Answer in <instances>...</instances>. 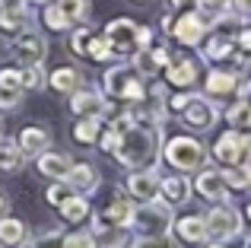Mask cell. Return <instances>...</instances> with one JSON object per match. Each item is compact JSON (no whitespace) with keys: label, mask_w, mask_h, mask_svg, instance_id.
<instances>
[{"label":"cell","mask_w":251,"mask_h":248,"mask_svg":"<svg viewBox=\"0 0 251 248\" xmlns=\"http://www.w3.org/2000/svg\"><path fill=\"white\" fill-rule=\"evenodd\" d=\"M115 130V147L111 156L121 162L124 169L137 172V169L156 166L162 149V121L147 112V105H130L121 118L108 124Z\"/></svg>","instance_id":"obj_1"},{"label":"cell","mask_w":251,"mask_h":248,"mask_svg":"<svg viewBox=\"0 0 251 248\" xmlns=\"http://www.w3.org/2000/svg\"><path fill=\"white\" fill-rule=\"evenodd\" d=\"M172 207L166 200H147L140 207H130V220L127 229L134 232L137 239H166L172 232Z\"/></svg>","instance_id":"obj_2"},{"label":"cell","mask_w":251,"mask_h":248,"mask_svg":"<svg viewBox=\"0 0 251 248\" xmlns=\"http://www.w3.org/2000/svg\"><path fill=\"white\" fill-rule=\"evenodd\" d=\"M162 159L169 162L175 172H197V169L207 166V147H203L201 140H194V137L188 134H175L169 137L166 143H162Z\"/></svg>","instance_id":"obj_3"},{"label":"cell","mask_w":251,"mask_h":248,"mask_svg":"<svg viewBox=\"0 0 251 248\" xmlns=\"http://www.w3.org/2000/svg\"><path fill=\"white\" fill-rule=\"evenodd\" d=\"M203 229H207V239H216V242H232L235 236H242V229H245V223H242V213L239 207H232L226 200V204H216L213 210L203 217Z\"/></svg>","instance_id":"obj_4"},{"label":"cell","mask_w":251,"mask_h":248,"mask_svg":"<svg viewBox=\"0 0 251 248\" xmlns=\"http://www.w3.org/2000/svg\"><path fill=\"white\" fill-rule=\"evenodd\" d=\"M102 83H105V96H108V99H121V102H130V105H143V99H147L143 80H137V76L124 67H111Z\"/></svg>","instance_id":"obj_5"},{"label":"cell","mask_w":251,"mask_h":248,"mask_svg":"<svg viewBox=\"0 0 251 248\" xmlns=\"http://www.w3.org/2000/svg\"><path fill=\"white\" fill-rule=\"evenodd\" d=\"M181 121L188 124L191 130H197V134H207V130H213L216 121H220V108H216L213 99L191 93V99L184 102V108H181Z\"/></svg>","instance_id":"obj_6"},{"label":"cell","mask_w":251,"mask_h":248,"mask_svg":"<svg viewBox=\"0 0 251 248\" xmlns=\"http://www.w3.org/2000/svg\"><path fill=\"white\" fill-rule=\"evenodd\" d=\"M102 35L111 48V57H134L137 54V23L134 19H127V16L111 19Z\"/></svg>","instance_id":"obj_7"},{"label":"cell","mask_w":251,"mask_h":248,"mask_svg":"<svg viewBox=\"0 0 251 248\" xmlns=\"http://www.w3.org/2000/svg\"><path fill=\"white\" fill-rule=\"evenodd\" d=\"M248 153H251V137L239 134V130L220 134L213 143V156L223 166H248Z\"/></svg>","instance_id":"obj_8"},{"label":"cell","mask_w":251,"mask_h":248,"mask_svg":"<svg viewBox=\"0 0 251 248\" xmlns=\"http://www.w3.org/2000/svg\"><path fill=\"white\" fill-rule=\"evenodd\" d=\"M207 32H210V23L201 16V13L197 10H184L181 16L175 19V25L169 29V35H175V42L194 48V45H201L203 38H207Z\"/></svg>","instance_id":"obj_9"},{"label":"cell","mask_w":251,"mask_h":248,"mask_svg":"<svg viewBox=\"0 0 251 248\" xmlns=\"http://www.w3.org/2000/svg\"><path fill=\"white\" fill-rule=\"evenodd\" d=\"M130 207L124 198L111 200L108 210H99L92 217V236H105V232H115V229H127V220H130Z\"/></svg>","instance_id":"obj_10"},{"label":"cell","mask_w":251,"mask_h":248,"mask_svg":"<svg viewBox=\"0 0 251 248\" xmlns=\"http://www.w3.org/2000/svg\"><path fill=\"white\" fill-rule=\"evenodd\" d=\"M70 51H76L80 57H89V61H111V48H108V42H105V35H99V32H92V29L74 32Z\"/></svg>","instance_id":"obj_11"},{"label":"cell","mask_w":251,"mask_h":248,"mask_svg":"<svg viewBox=\"0 0 251 248\" xmlns=\"http://www.w3.org/2000/svg\"><path fill=\"white\" fill-rule=\"evenodd\" d=\"M13 51L19 54L23 64H42L45 54H48V42H45L42 32H32V29H23L13 35Z\"/></svg>","instance_id":"obj_12"},{"label":"cell","mask_w":251,"mask_h":248,"mask_svg":"<svg viewBox=\"0 0 251 248\" xmlns=\"http://www.w3.org/2000/svg\"><path fill=\"white\" fill-rule=\"evenodd\" d=\"M127 194L137 200V204H147V200H156V198H159V172H156V166L130 172Z\"/></svg>","instance_id":"obj_13"},{"label":"cell","mask_w":251,"mask_h":248,"mask_svg":"<svg viewBox=\"0 0 251 248\" xmlns=\"http://www.w3.org/2000/svg\"><path fill=\"white\" fill-rule=\"evenodd\" d=\"M191 191H197L201 198L213 200V204H220V200H226V181H223V172L220 169H197V178L191 181Z\"/></svg>","instance_id":"obj_14"},{"label":"cell","mask_w":251,"mask_h":248,"mask_svg":"<svg viewBox=\"0 0 251 248\" xmlns=\"http://www.w3.org/2000/svg\"><path fill=\"white\" fill-rule=\"evenodd\" d=\"M162 70H166V80L175 89H191L197 83V61L194 57H184V54L169 57V64Z\"/></svg>","instance_id":"obj_15"},{"label":"cell","mask_w":251,"mask_h":248,"mask_svg":"<svg viewBox=\"0 0 251 248\" xmlns=\"http://www.w3.org/2000/svg\"><path fill=\"white\" fill-rule=\"evenodd\" d=\"M70 112L74 115H108L111 105L105 102V96L99 89H76L70 93Z\"/></svg>","instance_id":"obj_16"},{"label":"cell","mask_w":251,"mask_h":248,"mask_svg":"<svg viewBox=\"0 0 251 248\" xmlns=\"http://www.w3.org/2000/svg\"><path fill=\"white\" fill-rule=\"evenodd\" d=\"M191 181L184 175H159V200H166L169 207H184L191 200Z\"/></svg>","instance_id":"obj_17"},{"label":"cell","mask_w":251,"mask_h":248,"mask_svg":"<svg viewBox=\"0 0 251 248\" xmlns=\"http://www.w3.org/2000/svg\"><path fill=\"white\" fill-rule=\"evenodd\" d=\"M29 25H32V10L25 6V0L0 6V29L3 32H23V29H29Z\"/></svg>","instance_id":"obj_18"},{"label":"cell","mask_w":251,"mask_h":248,"mask_svg":"<svg viewBox=\"0 0 251 248\" xmlns=\"http://www.w3.org/2000/svg\"><path fill=\"white\" fill-rule=\"evenodd\" d=\"M235 83H239V76L232 70H210L203 93H207V99H229V96H235Z\"/></svg>","instance_id":"obj_19"},{"label":"cell","mask_w":251,"mask_h":248,"mask_svg":"<svg viewBox=\"0 0 251 248\" xmlns=\"http://www.w3.org/2000/svg\"><path fill=\"white\" fill-rule=\"evenodd\" d=\"M16 147H19L23 156H38V153H45V149L51 147V134L45 127H23Z\"/></svg>","instance_id":"obj_20"},{"label":"cell","mask_w":251,"mask_h":248,"mask_svg":"<svg viewBox=\"0 0 251 248\" xmlns=\"http://www.w3.org/2000/svg\"><path fill=\"white\" fill-rule=\"evenodd\" d=\"M35 166H38V172H42L45 178H54V181H64V178H67V172H70V159L64 153H51V149L38 153Z\"/></svg>","instance_id":"obj_21"},{"label":"cell","mask_w":251,"mask_h":248,"mask_svg":"<svg viewBox=\"0 0 251 248\" xmlns=\"http://www.w3.org/2000/svg\"><path fill=\"white\" fill-rule=\"evenodd\" d=\"M172 232H175L181 242H188V245H201V242H207L203 217H181V220H172Z\"/></svg>","instance_id":"obj_22"},{"label":"cell","mask_w":251,"mask_h":248,"mask_svg":"<svg viewBox=\"0 0 251 248\" xmlns=\"http://www.w3.org/2000/svg\"><path fill=\"white\" fill-rule=\"evenodd\" d=\"M64 181H67L76 194H92L99 188V172L89 166V162H80V166H70V172H67Z\"/></svg>","instance_id":"obj_23"},{"label":"cell","mask_w":251,"mask_h":248,"mask_svg":"<svg viewBox=\"0 0 251 248\" xmlns=\"http://www.w3.org/2000/svg\"><path fill=\"white\" fill-rule=\"evenodd\" d=\"M45 83H51V89H57V93H76L83 86V74L76 67H57L51 70V76Z\"/></svg>","instance_id":"obj_24"},{"label":"cell","mask_w":251,"mask_h":248,"mask_svg":"<svg viewBox=\"0 0 251 248\" xmlns=\"http://www.w3.org/2000/svg\"><path fill=\"white\" fill-rule=\"evenodd\" d=\"M29 239V229H25L23 220H13V217H0V245H23Z\"/></svg>","instance_id":"obj_25"},{"label":"cell","mask_w":251,"mask_h":248,"mask_svg":"<svg viewBox=\"0 0 251 248\" xmlns=\"http://www.w3.org/2000/svg\"><path fill=\"white\" fill-rule=\"evenodd\" d=\"M99 130H102V115H83V121L74 127V137L83 147H92L99 140Z\"/></svg>","instance_id":"obj_26"},{"label":"cell","mask_w":251,"mask_h":248,"mask_svg":"<svg viewBox=\"0 0 251 248\" xmlns=\"http://www.w3.org/2000/svg\"><path fill=\"white\" fill-rule=\"evenodd\" d=\"M57 210H61V217L67 220V223H83V220L89 217V200H86V194H74V198H67Z\"/></svg>","instance_id":"obj_27"},{"label":"cell","mask_w":251,"mask_h":248,"mask_svg":"<svg viewBox=\"0 0 251 248\" xmlns=\"http://www.w3.org/2000/svg\"><path fill=\"white\" fill-rule=\"evenodd\" d=\"M54 6L64 13V19L70 23V29H74V23L89 19V0H54Z\"/></svg>","instance_id":"obj_28"},{"label":"cell","mask_w":251,"mask_h":248,"mask_svg":"<svg viewBox=\"0 0 251 248\" xmlns=\"http://www.w3.org/2000/svg\"><path fill=\"white\" fill-rule=\"evenodd\" d=\"M226 121L232 124V130L245 134V130L251 127V105H248V99H239V102H235V105L226 112Z\"/></svg>","instance_id":"obj_29"},{"label":"cell","mask_w":251,"mask_h":248,"mask_svg":"<svg viewBox=\"0 0 251 248\" xmlns=\"http://www.w3.org/2000/svg\"><path fill=\"white\" fill-rule=\"evenodd\" d=\"M223 181H226V188H232V191H245L251 185V169L248 166H226L223 169Z\"/></svg>","instance_id":"obj_30"},{"label":"cell","mask_w":251,"mask_h":248,"mask_svg":"<svg viewBox=\"0 0 251 248\" xmlns=\"http://www.w3.org/2000/svg\"><path fill=\"white\" fill-rule=\"evenodd\" d=\"M19 76H23V93L25 89L45 86V80H48V74H45L42 64H23V67H19Z\"/></svg>","instance_id":"obj_31"},{"label":"cell","mask_w":251,"mask_h":248,"mask_svg":"<svg viewBox=\"0 0 251 248\" xmlns=\"http://www.w3.org/2000/svg\"><path fill=\"white\" fill-rule=\"evenodd\" d=\"M203 54L210 57V61H223V57H232V42H229L226 35H213L207 42V48H203Z\"/></svg>","instance_id":"obj_32"},{"label":"cell","mask_w":251,"mask_h":248,"mask_svg":"<svg viewBox=\"0 0 251 248\" xmlns=\"http://www.w3.org/2000/svg\"><path fill=\"white\" fill-rule=\"evenodd\" d=\"M42 23L48 25V32H67V29H70V23L64 19V13L57 10L54 3H45V10H42Z\"/></svg>","instance_id":"obj_33"},{"label":"cell","mask_w":251,"mask_h":248,"mask_svg":"<svg viewBox=\"0 0 251 248\" xmlns=\"http://www.w3.org/2000/svg\"><path fill=\"white\" fill-rule=\"evenodd\" d=\"M23 166V153H19L16 143H3L0 140V169L3 172H13V169Z\"/></svg>","instance_id":"obj_34"},{"label":"cell","mask_w":251,"mask_h":248,"mask_svg":"<svg viewBox=\"0 0 251 248\" xmlns=\"http://www.w3.org/2000/svg\"><path fill=\"white\" fill-rule=\"evenodd\" d=\"M61 248H99L96 236L89 229H80V232H70V236L61 239Z\"/></svg>","instance_id":"obj_35"},{"label":"cell","mask_w":251,"mask_h":248,"mask_svg":"<svg viewBox=\"0 0 251 248\" xmlns=\"http://www.w3.org/2000/svg\"><path fill=\"white\" fill-rule=\"evenodd\" d=\"M134 67H137V74H140V76H156V74H159V64L153 61L150 48H147V51H137V54H134Z\"/></svg>","instance_id":"obj_36"},{"label":"cell","mask_w":251,"mask_h":248,"mask_svg":"<svg viewBox=\"0 0 251 248\" xmlns=\"http://www.w3.org/2000/svg\"><path fill=\"white\" fill-rule=\"evenodd\" d=\"M74 194H76V191L67 185V181H57V185H51V188H48V204L61 207L64 200H67V198H74Z\"/></svg>","instance_id":"obj_37"},{"label":"cell","mask_w":251,"mask_h":248,"mask_svg":"<svg viewBox=\"0 0 251 248\" xmlns=\"http://www.w3.org/2000/svg\"><path fill=\"white\" fill-rule=\"evenodd\" d=\"M61 239H64L61 232H48V236H38V239H32V242L25 239L19 248H61Z\"/></svg>","instance_id":"obj_38"},{"label":"cell","mask_w":251,"mask_h":248,"mask_svg":"<svg viewBox=\"0 0 251 248\" xmlns=\"http://www.w3.org/2000/svg\"><path fill=\"white\" fill-rule=\"evenodd\" d=\"M19 102H23V89L0 86V108H16Z\"/></svg>","instance_id":"obj_39"},{"label":"cell","mask_w":251,"mask_h":248,"mask_svg":"<svg viewBox=\"0 0 251 248\" xmlns=\"http://www.w3.org/2000/svg\"><path fill=\"white\" fill-rule=\"evenodd\" d=\"M0 86L23 89V76H19V70L16 67H3V70H0Z\"/></svg>","instance_id":"obj_40"},{"label":"cell","mask_w":251,"mask_h":248,"mask_svg":"<svg viewBox=\"0 0 251 248\" xmlns=\"http://www.w3.org/2000/svg\"><path fill=\"white\" fill-rule=\"evenodd\" d=\"M197 6H203L207 13H223V10H229V0H197Z\"/></svg>","instance_id":"obj_41"},{"label":"cell","mask_w":251,"mask_h":248,"mask_svg":"<svg viewBox=\"0 0 251 248\" xmlns=\"http://www.w3.org/2000/svg\"><path fill=\"white\" fill-rule=\"evenodd\" d=\"M134 248H175V245L166 242V239H140Z\"/></svg>","instance_id":"obj_42"},{"label":"cell","mask_w":251,"mask_h":248,"mask_svg":"<svg viewBox=\"0 0 251 248\" xmlns=\"http://www.w3.org/2000/svg\"><path fill=\"white\" fill-rule=\"evenodd\" d=\"M150 54H153V61L159 64V70L166 67V64H169V57H172V54H169V48H150Z\"/></svg>","instance_id":"obj_43"},{"label":"cell","mask_w":251,"mask_h":248,"mask_svg":"<svg viewBox=\"0 0 251 248\" xmlns=\"http://www.w3.org/2000/svg\"><path fill=\"white\" fill-rule=\"evenodd\" d=\"M229 6H232V10H235V13H239V16H242V19H245V16H248V13H251V0H229Z\"/></svg>","instance_id":"obj_44"},{"label":"cell","mask_w":251,"mask_h":248,"mask_svg":"<svg viewBox=\"0 0 251 248\" xmlns=\"http://www.w3.org/2000/svg\"><path fill=\"white\" fill-rule=\"evenodd\" d=\"M248 48H251V29L242 25L239 29V51H248Z\"/></svg>","instance_id":"obj_45"},{"label":"cell","mask_w":251,"mask_h":248,"mask_svg":"<svg viewBox=\"0 0 251 248\" xmlns=\"http://www.w3.org/2000/svg\"><path fill=\"white\" fill-rule=\"evenodd\" d=\"M169 6H172V10H194V6H197V0H169Z\"/></svg>","instance_id":"obj_46"},{"label":"cell","mask_w":251,"mask_h":248,"mask_svg":"<svg viewBox=\"0 0 251 248\" xmlns=\"http://www.w3.org/2000/svg\"><path fill=\"white\" fill-rule=\"evenodd\" d=\"M0 217H6V198L0 194Z\"/></svg>","instance_id":"obj_47"},{"label":"cell","mask_w":251,"mask_h":248,"mask_svg":"<svg viewBox=\"0 0 251 248\" xmlns=\"http://www.w3.org/2000/svg\"><path fill=\"white\" fill-rule=\"evenodd\" d=\"M29 3H38V6H45V3H54V0H29Z\"/></svg>","instance_id":"obj_48"},{"label":"cell","mask_w":251,"mask_h":248,"mask_svg":"<svg viewBox=\"0 0 251 248\" xmlns=\"http://www.w3.org/2000/svg\"><path fill=\"white\" fill-rule=\"evenodd\" d=\"M210 248H226V245H223V242H213V245H210Z\"/></svg>","instance_id":"obj_49"},{"label":"cell","mask_w":251,"mask_h":248,"mask_svg":"<svg viewBox=\"0 0 251 248\" xmlns=\"http://www.w3.org/2000/svg\"><path fill=\"white\" fill-rule=\"evenodd\" d=\"M3 3H16V0H0V6H3Z\"/></svg>","instance_id":"obj_50"},{"label":"cell","mask_w":251,"mask_h":248,"mask_svg":"<svg viewBox=\"0 0 251 248\" xmlns=\"http://www.w3.org/2000/svg\"><path fill=\"white\" fill-rule=\"evenodd\" d=\"M99 248H105V245H99Z\"/></svg>","instance_id":"obj_51"},{"label":"cell","mask_w":251,"mask_h":248,"mask_svg":"<svg viewBox=\"0 0 251 248\" xmlns=\"http://www.w3.org/2000/svg\"><path fill=\"white\" fill-rule=\"evenodd\" d=\"M140 3H143V0H140Z\"/></svg>","instance_id":"obj_52"}]
</instances>
